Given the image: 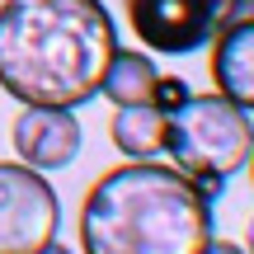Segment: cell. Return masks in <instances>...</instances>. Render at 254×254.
Here are the masks:
<instances>
[{"mask_svg":"<svg viewBox=\"0 0 254 254\" xmlns=\"http://www.w3.org/2000/svg\"><path fill=\"white\" fill-rule=\"evenodd\" d=\"M118 52L104 0H0V90L19 104L80 109Z\"/></svg>","mask_w":254,"mask_h":254,"instance_id":"6da1fadb","label":"cell"},{"mask_svg":"<svg viewBox=\"0 0 254 254\" xmlns=\"http://www.w3.org/2000/svg\"><path fill=\"white\" fill-rule=\"evenodd\" d=\"M207 240L212 198L174 165H113L80 202L85 254H202Z\"/></svg>","mask_w":254,"mask_h":254,"instance_id":"7a4b0ae2","label":"cell"},{"mask_svg":"<svg viewBox=\"0 0 254 254\" xmlns=\"http://www.w3.org/2000/svg\"><path fill=\"white\" fill-rule=\"evenodd\" d=\"M165 151H170L174 170H184L212 202L221 198L226 179L245 170L254 151V118L245 109L226 99V94H189L179 109L170 113V132H165Z\"/></svg>","mask_w":254,"mask_h":254,"instance_id":"3957f363","label":"cell"},{"mask_svg":"<svg viewBox=\"0 0 254 254\" xmlns=\"http://www.w3.org/2000/svg\"><path fill=\"white\" fill-rule=\"evenodd\" d=\"M127 24L155 57L202 52L236 14H250L254 0H123Z\"/></svg>","mask_w":254,"mask_h":254,"instance_id":"277c9868","label":"cell"},{"mask_svg":"<svg viewBox=\"0 0 254 254\" xmlns=\"http://www.w3.org/2000/svg\"><path fill=\"white\" fill-rule=\"evenodd\" d=\"M62 231V198L43 170L0 160V254H38Z\"/></svg>","mask_w":254,"mask_h":254,"instance_id":"5b68a950","label":"cell"},{"mask_svg":"<svg viewBox=\"0 0 254 254\" xmlns=\"http://www.w3.org/2000/svg\"><path fill=\"white\" fill-rule=\"evenodd\" d=\"M14 151L33 170H62L80 155V123L75 109H43V104H24L14 118Z\"/></svg>","mask_w":254,"mask_h":254,"instance_id":"8992f818","label":"cell"},{"mask_svg":"<svg viewBox=\"0 0 254 254\" xmlns=\"http://www.w3.org/2000/svg\"><path fill=\"white\" fill-rule=\"evenodd\" d=\"M207 47H212L207 71H212L217 94H226L236 109L254 113V9L236 14Z\"/></svg>","mask_w":254,"mask_h":254,"instance_id":"52a82bcc","label":"cell"},{"mask_svg":"<svg viewBox=\"0 0 254 254\" xmlns=\"http://www.w3.org/2000/svg\"><path fill=\"white\" fill-rule=\"evenodd\" d=\"M165 132H170V113L155 109V104H123L109 123L113 146L127 160H151L165 151Z\"/></svg>","mask_w":254,"mask_h":254,"instance_id":"ba28073f","label":"cell"},{"mask_svg":"<svg viewBox=\"0 0 254 254\" xmlns=\"http://www.w3.org/2000/svg\"><path fill=\"white\" fill-rule=\"evenodd\" d=\"M155 80H160V66H155L141 47H136V52L132 47H118L113 62H109V71H104L99 94L113 104V109H123V104H151Z\"/></svg>","mask_w":254,"mask_h":254,"instance_id":"9c48e42d","label":"cell"},{"mask_svg":"<svg viewBox=\"0 0 254 254\" xmlns=\"http://www.w3.org/2000/svg\"><path fill=\"white\" fill-rule=\"evenodd\" d=\"M189 94H193V90H189V80H184V75H160V80H155L151 104H155V109H165V113H174Z\"/></svg>","mask_w":254,"mask_h":254,"instance_id":"30bf717a","label":"cell"},{"mask_svg":"<svg viewBox=\"0 0 254 254\" xmlns=\"http://www.w3.org/2000/svg\"><path fill=\"white\" fill-rule=\"evenodd\" d=\"M202 254H245V245H236V240H207Z\"/></svg>","mask_w":254,"mask_h":254,"instance_id":"8fae6325","label":"cell"},{"mask_svg":"<svg viewBox=\"0 0 254 254\" xmlns=\"http://www.w3.org/2000/svg\"><path fill=\"white\" fill-rule=\"evenodd\" d=\"M38 254H71V250H66V245H57V240H47V245L38 250Z\"/></svg>","mask_w":254,"mask_h":254,"instance_id":"7c38bea8","label":"cell"},{"mask_svg":"<svg viewBox=\"0 0 254 254\" xmlns=\"http://www.w3.org/2000/svg\"><path fill=\"white\" fill-rule=\"evenodd\" d=\"M245 254H254V217H250V226H245Z\"/></svg>","mask_w":254,"mask_h":254,"instance_id":"4fadbf2b","label":"cell"},{"mask_svg":"<svg viewBox=\"0 0 254 254\" xmlns=\"http://www.w3.org/2000/svg\"><path fill=\"white\" fill-rule=\"evenodd\" d=\"M245 165H250V184H254V151H250V160H245Z\"/></svg>","mask_w":254,"mask_h":254,"instance_id":"5bb4252c","label":"cell"}]
</instances>
